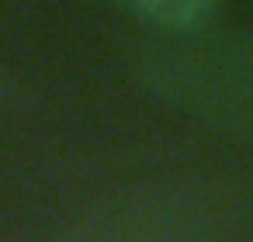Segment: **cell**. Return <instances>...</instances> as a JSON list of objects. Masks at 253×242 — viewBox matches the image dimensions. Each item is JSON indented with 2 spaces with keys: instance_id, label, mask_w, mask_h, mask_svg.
I'll use <instances>...</instances> for the list:
<instances>
[{
  "instance_id": "6da1fadb",
  "label": "cell",
  "mask_w": 253,
  "mask_h": 242,
  "mask_svg": "<svg viewBox=\"0 0 253 242\" xmlns=\"http://www.w3.org/2000/svg\"><path fill=\"white\" fill-rule=\"evenodd\" d=\"M125 7L163 32H194L215 14L218 0H125Z\"/></svg>"
}]
</instances>
